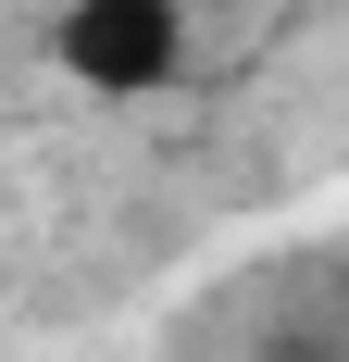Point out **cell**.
Wrapping results in <instances>:
<instances>
[{"label": "cell", "mask_w": 349, "mask_h": 362, "mask_svg": "<svg viewBox=\"0 0 349 362\" xmlns=\"http://www.w3.org/2000/svg\"><path fill=\"white\" fill-rule=\"evenodd\" d=\"M50 63L88 100H150L187 75V13L174 0H63L50 13Z\"/></svg>", "instance_id": "6da1fadb"}]
</instances>
